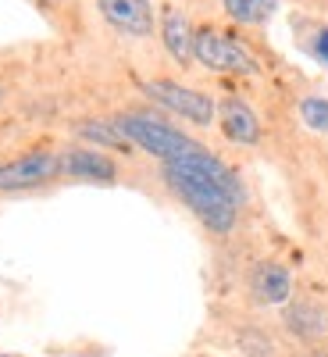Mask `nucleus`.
<instances>
[{
	"instance_id": "nucleus-1",
	"label": "nucleus",
	"mask_w": 328,
	"mask_h": 357,
	"mask_svg": "<svg viewBox=\"0 0 328 357\" xmlns=\"http://www.w3.org/2000/svg\"><path fill=\"white\" fill-rule=\"evenodd\" d=\"M164 183L168 190L182 200L189 211L211 229L214 236H228L240 222V207H243V183L221 158H214L207 146L164 161Z\"/></svg>"
},
{
	"instance_id": "nucleus-2",
	"label": "nucleus",
	"mask_w": 328,
	"mask_h": 357,
	"mask_svg": "<svg viewBox=\"0 0 328 357\" xmlns=\"http://www.w3.org/2000/svg\"><path fill=\"white\" fill-rule=\"evenodd\" d=\"M114 126L125 132V139L139 151L154 154L161 161H175V158H186L193 151H200V143L193 136H186L182 129H175L161 118H150V114H139V111H125L114 118Z\"/></svg>"
},
{
	"instance_id": "nucleus-3",
	"label": "nucleus",
	"mask_w": 328,
	"mask_h": 357,
	"mask_svg": "<svg viewBox=\"0 0 328 357\" xmlns=\"http://www.w3.org/2000/svg\"><path fill=\"white\" fill-rule=\"evenodd\" d=\"M193 57L211 72H232V75H253L257 72V57L240 40L218 33V29H200L193 36Z\"/></svg>"
},
{
	"instance_id": "nucleus-4",
	"label": "nucleus",
	"mask_w": 328,
	"mask_h": 357,
	"mask_svg": "<svg viewBox=\"0 0 328 357\" xmlns=\"http://www.w3.org/2000/svg\"><path fill=\"white\" fill-rule=\"evenodd\" d=\"M61 175V154L54 151H33L11 161H0V193H22L47 186Z\"/></svg>"
},
{
	"instance_id": "nucleus-5",
	"label": "nucleus",
	"mask_w": 328,
	"mask_h": 357,
	"mask_svg": "<svg viewBox=\"0 0 328 357\" xmlns=\"http://www.w3.org/2000/svg\"><path fill=\"white\" fill-rule=\"evenodd\" d=\"M146 97L157 100L161 107H168L171 114H182L186 122L193 126H211L214 122V100L200 93V89H189V86H178L171 79H154V82H146Z\"/></svg>"
},
{
	"instance_id": "nucleus-6",
	"label": "nucleus",
	"mask_w": 328,
	"mask_h": 357,
	"mask_svg": "<svg viewBox=\"0 0 328 357\" xmlns=\"http://www.w3.org/2000/svg\"><path fill=\"white\" fill-rule=\"evenodd\" d=\"M97 8L111 29H118V33H125L132 40H143L154 33L150 0H97Z\"/></svg>"
},
{
	"instance_id": "nucleus-7",
	"label": "nucleus",
	"mask_w": 328,
	"mask_h": 357,
	"mask_svg": "<svg viewBox=\"0 0 328 357\" xmlns=\"http://www.w3.org/2000/svg\"><path fill=\"white\" fill-rule=\"evenodd\" d=\"M250 293L257 296L260 304H267V307L289 304V296H292V275H289V268L279 264V261H260L253 272H250Z\"/></svg>"
},
{
	"instance_id": "nucleus-8",
	"label": "nucleus",
	"mask_w": 328,
	"mask_h": 357,
	"mask_svg": "<svg viewBox=\"0 0 328 357\" xmlns=\"http://www.w3.org/2000/svg\"><path fill=\"white\" fill-rule=\"evenodd\" d=\"M61 175L86 178V183H114V178H118V165L107 154H100V151L72 146V151L61 154Z\"/></svg>"
},
{
	"instance_id": "nucleus-9",
	"label": "nucleus",
	"mask_w": 328,
	"mask_h": 357,
	"mask_svg": "<svg viewBox=\"0 0 328 357\" xmlns=\"http://www.w3.org/2000/svg\"><path fill=\"white\" fill-rule=\"evenodd\" d=\"M218 114H221V132L232 139V143H243V146H253V143H260V122H257V114H253V107L250 104H243V100H225L221 107H218Z\"/></svg>"
},
{
	"instance_id": "nucleus-10",
	"label": "nucleus",
	"mask_w": 328,
	"mask_h": 357,
	"mask_svg": "<svg viewBox=\"0 0 328 357\" xmlns=\"http://www.w3.org/2000/svg\"><path fill=\"white\" fill-rule=\"evenodd\" d=\"M193 36H196V33L189 29L186 15L175 11V8H168L164 18H161V40H164V50L175 57L178 65H189V61H193Z\"/></svg>"
},
{
	"instance_id": "nucleus-11",
	"label": "nucleus",
	"mask_w": 328,
	"mask_h": 357,
	"mask_svg": "<svg viewBox=\"0 0 328 357\" xmlns=\"http://www.w3.org/2000/svg\"><path fill=\"white\" fill-rule=\"evenodd\" d=\"M286 329L296 333L300 340H318V336L328 333V318H325V311H321L318 304L296 301V304L286 307Z\"/></svg>"
},
{
	"instance_id": "nucleus-12",
	"label": "nucleus",
	"mask_w": 328,
	"mask_h": 357,
	"mask_svg": "<svg viewBox=\"0 0 328 357\" xmlns=\"http://www.w3.org/2000/svg\"><path fill=\"white\" fill-rule=\"evenodd\" d=\"M225 11L235 18V22H243V25H257L264 18H272V11L279 8V0H221Z\"/></svg>"
},
{
	"instance_id": "nucleus-13",
	"label": "nucleus",
	"mask_w": 328,
	"mask_h": 357,
	"mask_svg": "<svg viewBox=\"0 0 328 357\" xmlns=\"http://www.w3.org/2000/svg\"><path fill=\"white\" fill-rule=\"evenodd\" d=\"M79 136L93 139V143H104V146H132L125 139V132L114 126V118L111 122H86V126H79Z\"/></svg>"
},
{
	"instance_id": "nucleus-14",
	"label": "nucleus",
	"mask_w": 328,
	"mask_h": 357,
	"mask_svg": "<svg viewBox=\"0 0 328 357\" xmlns=\"http://www.w3.org/2000/svg\"><path fill=\"white\" fill-rule=\"evenodd\" d=\"M300 118L314 132H328V100L325 97H304L300 100Z\"/></svg>"
},
{
	"instance_id": "nucleus-15",
	"label": "nucleus",
	"mask_w": 328,
	"mask_h": 357,
	"mask_svg": "<svg viewBox=\"0 0 328 357\" xmlns=\"http://www.w3.org/2000/svg\"><path fill=\"white\" fill-rule=\"evenodd\" d=\"M314 50H318V57H321V61L328 65V29H325V33H318V43H314Z\"/></svg>"
},
{
	"instance_id": "nucleus-16",
	"label": "nucleus",
	"mask_w": 328,
	"mask_h": 357,
	"mask_svg": "<svg viewBox=\"0 0 328 357\" xmlns=\"http://www.w3.org/2000/svg\"><path fill=\"white\" fill-rule=\"evenodd\" d=\"M0 104H4V86H0Z\"/></svg>"
},
{
	"instance_id": "nucleus-17",
	"label": "nucleus",
	"mask_w": 328,
	"mask_h": 357,
	"mask_svg": "<svg viewBox=\"0 0 328 357\" xmlns=\"http://www.w3.org/2000/svg\"><path fill=\"white\" fill-rule=\"evenodd\" d=\"M0 357H11V354H0Z\"/></svg>"
}]
</instances>
